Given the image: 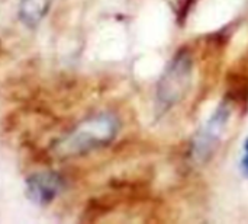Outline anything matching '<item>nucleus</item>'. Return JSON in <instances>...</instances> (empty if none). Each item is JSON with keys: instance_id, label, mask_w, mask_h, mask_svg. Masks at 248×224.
Wrapping results in <instances>:
<instances>
[{"instance_id": "obj_1", "label": "nucleus", "mask_w": 248, "mask_h": 224, "mask_svg": "<svg viewBox=\"0 0 248 224\" xmlns=\"http://www.w3.org/2000/svg\"><path fill=\"white\" fill-rule=\"evenodd\" d=\"M119 131V121L110 112L96 114L78 122L52 146L55 157L68 159L109 144Z\"/></svg>"}, {"instance_id": "obj_2", "label": "nucleus", "mask_w": 248, "mask_h": 224, "mask_svg": "<svg viewBox=\"0 0 248 224\" xmlns=\"http://www.w3.org/2000/svg\"><path fill=\"white\" fill-rule=\"evenodd\" d=\"M193 61L189 52L177 54L161 76L157 87V99L163 108H170L185 98L190 87Z\"/></svg>"}, {"instance_id": "obj_3", "label": "nucleus", "mask_w": 248, "mask_h": 224, "mask_svg": "<svg viewBox=\"0 0 248 224\" xmlns=\"http://www.w3.org/2000/svg\"><path fill=\"white\" fill-rule=\"evenodd\" d=\"M231 118V106L224 102L221 103L212 117L206 121L202 130L196 134L192 144V157L196 162L208 160L219 146Z\"/></svg>"}, {"instance_id": "obj_4", "label": "nucleus", "mask_w": 248, "mask_h": 224, "mask_svg": "<svg viewBox=\"0 0 248 224\" xmlns=\"http://www.w3.org/2000/svg\"><path fill=\"white\" fill-rule=\"evenodd\" d=\"M62 188L64 178L54 171L38 172L26 179V195L32 203L39 206L51 204L60 195Z\"/></svg>"}, {"instance_id": "obj_5", "label": "nucleus", "mask_w": 248, "mask_h": 224, "mask_svg": "<svg viewBox=\"0 0 248 224\" xmlns=\"http://www.w3.org/2000/svg\"><path fill=\"white\" fill-rule=\"evenodd\" d=\"M52 0H20L19 19L28 28H35L48 13Z\"/></svg>"}, {"instance_id": "obj_6", "label": "nucleus", "mask_w": 248, "mask_h": 224, "mask_svg": "<svg viewBox=\"0 0 248 224\" xmlns=\"http://www.w3.org/2000/svg\"><path fill=\"white\" fill-rule=\"evenodd\" d=\"M241 169L244 175L248 176V138L244 143V150H243V157H241Z\"/></svg>"}]
</instances>
